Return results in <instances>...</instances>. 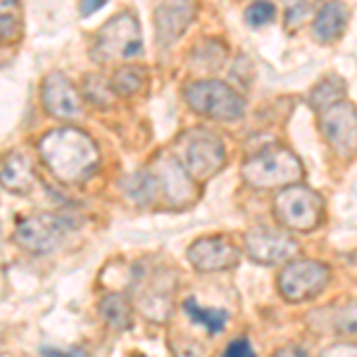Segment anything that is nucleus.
I'll use <instances>...</instances> for the list:
<instances>
[{"instance_id":"1","label":"nucleus","mask_w":357,"mask_h":357,"mask_svg":"<svg viewBox=\"0 0 357 357\" xmlns=\"http://www.w3.org/2000/svg\"><path fill=\"white\" fill-rule=\"evenodd\" d=\"M41 160L60 181H82L98 167L100 153L89 134L72 126L48 131L38 143Z\"/></svg>"},{"instance_id":"2","label":"nucleus","mask_w":357,"mask_h":357,"mask_svg":"<svg viewBox=\"0 0 357 357\" xmlns=\"http://www.w3.org/2000/svg\"><path fill=\"white\" fill-rule=\"evenodd\" d=\"M241 174L255 188H274V186H293L305 174V167L286 148H267V151L248 158Z\"/></svg>"},{"instance_id":"3","label":"nucleus","mask_w":357,"mask_h":357,"mask_svg":"<svg viewBox=\"0 0 357 357\" xmlns=\"http://www.w3.org/2000/svg\"><path fill=\"white\" fill-rule=\"evenodd\" d=\"M176 274L169 267H141L134 269V301L136 307L151 321H167L174 301Z\"/></svg>"},{"instance_id":"4","label":"nucleus","mask_w":357,"mask_h":357,"mask_svg":"<svg viewBox=\"0 0 357 357\" xmlns=\"http://www.w3.org/2000/svg\"><path fill=\"white\" fill-rule=\"evenodd\" d=\"M176 153V160L188 172V176L195 178H207L217 174L224 167V160H227L220 136L212 134L210 129H203V126L186 131L178 138Z\"/></svg>"},{"instance_id":"5","label":"nucleus","mask_w":357,"mask_h":357,"mask_svg":"<svg viewBox=\"0 0 357 357\" xmlns=\"http://www.w3.org/2000/svg\"><path fill=\"white\" fill-rule=\"evenodd\" d=\"M276 220L291 231H312L324 220V200L321 195L301 183L286 186L274 198Z\"/></svg>"},{"instance_id":"6","label":"nucleus","mask_w":357,"mask_h":357,"mask_svg":"<svg viewBox=\"0 0 357 357\" xmlns=\"http://www.w3.org/2000/svg\"><path fill=\"white\" fill-rule=\"evenodd\" d=\"M141 26H138L136 15L124 10V13L114 15L112 20H107L100 26V31L96 33L93 57L100 62L131 60L141 53Z\"/></svg>"},{"instance_id":"7","label":"nucleus","mask_w":357,"mask_h":357,"mask_svg":"<svg viewBox=\"0 0 357 357\" xmlns=\"http://www.w3.org/2000/svg\"><path fill=\"white\" fill-rule=\"evenodd\" d=\"M186 102L191 110L205 117L220 119V122H236L243 117L245 102L231 86L215 82V79H205V82H193L183 89Z\"/></svg>"},{"instance_id":"8","label":"nucleus","mask_w":357,"mask_h":357,"mask_svg":"<svg viewBox=\"0 0 357 357\" xmlns=\"http://www.w3.org/2000/svg\"><path fill=\"white\" fill-rule=\"evenodd\" d=\"M331 272L324 262L319 260H296L289 262L279 272L276 289L281 298L289 303H305L319 296L329 286Z\"/></svg>"},{"instance_id":"9","label":"nucleus","mask_w":357,"mask_h":357,"mask_svg":"<svg viewBox=\"0 0 357 357\" xmlns=\"http://www.w3.org/2000/svg\"><path fill=\"white\" fill-rule=\"evenodd\" d=\"M72 231V222L62 215H31L17 222L15 241L29 252H50Z\"/></svg>"},{"instance_id":"10","label":"nucleus","mask_w":357,"mask_h":357,"mask_svg":"<svg viewBox=\"0 0 357 357\" xmlns=\"http://www.w3.org/2000/svg\"><path fill=\"white\" fill-rule=\"evenodd\" d=\"M319 129L336 155L350 158L357 153V107L353 102L341 100L326 107L319 117Z\"/></svg>"},{"instance_id":"11","label":"nucleus","mask_w":357,"mask_h":357,"mask_svg":"<svg viewBox=\"0 0 357 357\" xmlns=\"http://www.w3.org/2000/svg\"><path fill=\"white\" fill-rule=\"evenodd\" d=\"M186 257L198 272H224L238 264L241 250L222 236H203L188 245Z\"/></svg>"},{"instance_id":"12","label":"nucleus","mask_w":357,"mask_h":357,"mask_svg":"<svg viewBox=\"0 0 357 357\" xmlns=\"http://www.w3.org/2000/svg\"><path fill=\"white\" fill-rule=\"evenodd\" d=\"M151 172L155 176V183H158V193H162L169 205L183 207L193 200L195 195L193 181L176 158L162 155V158H158L151 165Z\"/></svg>"},{"instance_id":"13","label":"nucleus","mask_w":357,"mask_h":357,"mask_svg":"<svg viewBox=\"0 0 357 357\" xmlns=\"http://www.w3.org/2000/svg\"><path fill=\"white\" fill-rule=\"evenodd\" d=\"M41 98H43V107L55 119H79L84 114L82 93L60 72H53L43 79Z\"/></svg>"},{"instance_id":"14","label":"nucleus","mask_w":357,"mask_h":357,"mask_svg":"<svg viewBox=\"0 0 357 357\" xmlns=\"http://www.w3.org/2000/svg\"><path fill=\"white\" fill-rule=\"evenodd\" d=\"M245 250L248 257H252L260 264H276L296 255L298 243L286 231L276 229H252L245 234Z\"/></svg>"},{"instance_id":"15","label":"nucleus","mask_w":357,"mask_h":357,"mask_svg":"<svg viewBox=\"0 0 357 357\" xmlns=\"http://www.w3.org/2000/svg\"><path fill=\"white\" fill-rule=\"evenodd\" d=\"M198 5L191 3H165L155 8V29H158L160 45H172L178 41L183 31L191 26Z\"/></svg>"},{"instance_id":"16","label":"nucleus","mask_w":357,"mask_h":357,"mask_svg":"<svg viewBox=\"0 0 357 357\" xmlns=\"http://www.w3.org/2000/svg\"><path fill=\"white\" fill-rule=\"evenodd\" d=\"M0 186L13 193H29L33 186V169L24 153H10L0 162Z\"/></svg>"},{"instance_id":"17","label":"nucleus","mask_w":357,"mask_h":357,"mask_svg":"<svg viewBox=\"0 0 357 357\" xmlns=\"http://www.w3.org/2000/svg\"><path fill=\"white\" fill-rule=\"evenodd\" d=\"M345 20H348V10L341 3H326L314 17V24H312L314 38L319 43L338 41L341 33L345 31Z\"/></svg>"},{"instance_id":"18","label":"nucleus","mask_w":357,"mask_h":357,"mask_svg":"<svg viewBox=\"0 0 357 357\" xmlns=\"http://www.w3.org/2000/svg\"><path fill=\"white\" fill-rule=\"evenodd\" d=\"M100 314L112 329H129L131 319H134V303L122 293H110L100 301Z\"/></svg>"},{"instance_id":"19","label":"nucleus","mask_w":357,"mask_h":357,"mask_svg":"<svg viewBox=\"0 0 357 357\" xmlns=\"http://www.w3.org/2000/svg\"><path fill=\"white\" fill-rule=\"evenodd\" d=\"M183 312L191 317V321H195L198 326H203L210 333H220L229 321V312L220 307H203L195 298H188L183 303Z\"/></svg>"},{"instance_id":"20","label":"nucleus","mask_w":357,"mask_h":357,"mask_svg":"<svg viewBox=\"0 0 357 357\" xmlns=\"http://www.w3.org/2000/svg\"><path fill=\"white\" fill-rule=\"evenodd\" d=\"M343 96H345V84L341 82V79H338V77H326L324 82L317 84V89L310 93V105H312L314 110L324 112L326 107L341 102Z\"/></svg>"},{"instance_id":"21","label":"nucleus","mask_w":357,"mask_h":357,"mask_svg":"<svg viewBox=\"0 0 357 357\" xmlns=\"http://www.w3.org/2000/svg\"><path fill=\"white\" fill-rule=\"evenodd\" d=\"M143 77H146V72H143L141 67H119L117 72H114L110 86L119 96H134L141 91Z\"/></svg>"},{"instance_id":"22","label":"nucleus","mask_w":357,"mask_h":357,"mask_svg":"<svg viewBox=\"0 0 357 357\" xmlns=\"http://www.w3.org/2000/svg\"><path fill=\"white\" fill-rule=\"evenodd\" d=\"M333 329L343 336H357V298H348L333 312Z\"/></svg>"},{"instance_id":"23","label":"nucleus","mask_w":357,"mask_h":357,"mask_svg":"<svg viewBox=\"0 0 357 357\" xmlns=\"http://www.w3.org/2000/svg\"><path fill=\"white\" fill-rule=\"evenodd\" d=\"M276 15V8L272 3H255L245 10V22L250 26H262V24H269Z\"/></svg>"},{"instance_id":"24","label":"nucleus","mask_w":357,"mask_h":357,"mask_svg":"<svg viewBox=\"0 0 357 357\" xmlns=\"http://www.w3.org/2000/svg\"><path fill=\"white\" fill-rule=\"evenodd\" d=\"M86 96L96 102V105H107V98H112V86L102 84L100 77H86Z\"/></svg>"},{"instance_id":"25","label":"nucleus","mask_w":357,"mask_h":357,"mask_svg":"<svg viewBox=\"0 0 357 357\" xmlns=\"http://www.w3.org/2000/svg\"><path fill=\"white\" fill-rule=\"evenodd\" d=\"M41 357H91V353L82 345H69V348H57V345H43Z\"/></svg>"},{"instance_id":"26","label":"nucleus","mask_w":357,"mask_h":357,"mask_svg":"<svg viewBox=\"0 0 357 357\" xmlns=\"http://www.w3.org/2000/svg\"><path fill=\"white\" fill-rule=\"evenodd\" d=\"M20 36V20L15 15H0V43H10Z\"/></svg>"},{"instance_id":"27","label":"nucleus","mask_w":357,"mask_h":357,"mask_svg":"<svg viewBox=\"0 0 357 357\" xmlns=\"http://www.w3.org/2000/svg\"><path fill=\"white\" fill-rule=\"evenodd\" d=\"M222 357H257V355L248 338H236V341H231L227 348H224Z\"/></svg>"},{"instance_id":"28","label":"nucleus","mask_w":357,"mask_h":357,"mask_svg":"<svg viewBox=\"0 0 357 357\" xmlns=\"http://www.w3.org/2000/svg\"><path fill=\"white\" fill-rule=\"evenodd\" d=\"M319 357H357V343H336L329 345Z\"/></svg>"},{"instance_id":"29","label":"nucleus","mask_w":357,"mask_h":357,"mask_svg":"<svg viewBox=\"0 0 357 357\" xmlns=\"http://www.w3.org/2000/svg\"><path fill=\"white\" fill-rule=\"evenodd\" d=\"M174 357H205V353L198 343L181 341V343L174 345Z\"/></svg>"},{"instance_id":"30","label":"nucleus","mask_w":357,"mask_h":357,"mask_svg":"<svg viewBox=\"0 0 357 357\" xmlns=\"http://www.w3.org/2000/svg\"><path fill=\"white\" fill-rule=\"evenodd\" d=\"M310 13V5H293V8L286 13V26L289 29H296L298 26V20H305Z\"/></svg>"},{"instance_id":"31","label":"nucleus","mask_w":357,"mask_h":357,"mask_svg":"<svg viewBox=\"0 0 357 357\" xmlns=\"http://www.w3.org/2000/svg\"><path fill=\"white\" fill-rule=\"evenodd\" d=\"M272 357H312L303 345H286V348H279Z\"/></svg>"},{"instance_id":"32","label":"nucleus","mask_w":357,"mask_h":357,"mask_svg":"<svg viewBox=\"0 0 357 357\" xmlns=\"http://www.w3.org/2000/svg\"><path fill=\"white\" fill-rule=\"evenodd\" d=\"M102 5H105V3H98V0L93 3V0H89V3H84L82 8H79V13L86 17V15H91V13H98V10H100Z\"/></svg>"}]
</instances>
